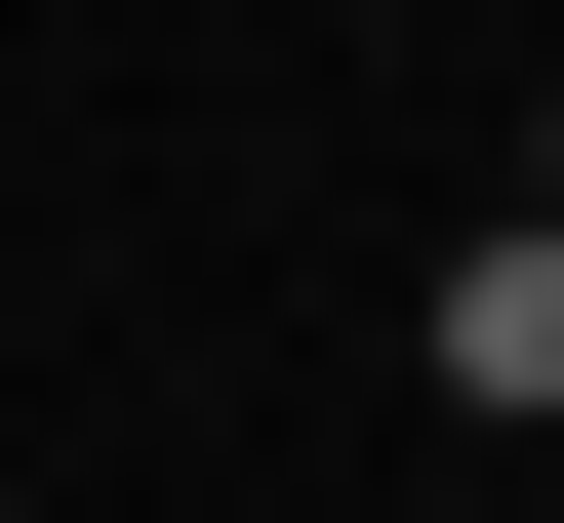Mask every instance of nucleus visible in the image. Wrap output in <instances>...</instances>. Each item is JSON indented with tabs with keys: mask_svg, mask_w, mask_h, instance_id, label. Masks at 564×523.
I'll return each mask as SVG.
<instances>
[{
	"mask_svg": "<svg viewBox=\"0 0 564 523\" xmlns=\"http://www.w3.org/2000/svg\"><path fill=\"white\" fill-rule=\"evenodd\" d=\"M444 362H484V403H564V242H484V282H444Z\"/></svg>",
	"mask_w": 564,
	"mask_h": 523,
	"instance_id": "nucleus-1",
	"label": "nucleus"
},
{
	"mask_svg": "<svg viewBox=\"0 0 564 523\" xmlns=\"http://www.w3.org/2000/svg\"><path fill=\"white\" fill-rule=\"evenodd\" d=\"M524 242H564V201H524Z\"/></svg>",
	"mask_w": 564,
	"mask_h": 523,
	"instance_id": "nucleus-2",
	"label": "nucleus"
}]
</instances>
